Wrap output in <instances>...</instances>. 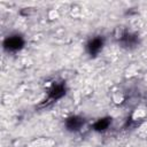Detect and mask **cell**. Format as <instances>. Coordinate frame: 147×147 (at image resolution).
<instances>
[{
    "mask_svg": "<svg viewBox=\"0 0 147 147\" xmlns=\"http://www.w3.org/2000/svg\"><path fill=\"white\" fill-rule=\"evenodd\" d=\"M142 116H145L144 109H137V110L134 111V114H133V118H134V119L140 118V117H142Z\"/></svg>",
    "mask_w": 147,
    "mask_h": 147,
    "instance_id": "obj_1",
    "label": "cell"
},
{
    "mask_svg": "<svg viewBox=\"0 0 147 147\" xmlns=\"http://www.w3.org/2000/svg\"><path fill=\"white\" fill-rule=\"evenodd\" d=\"M146 129H147V124H144L141 127H140V130H139V134L140 136H142V137H145V136H147V132H146Z\"/></svg>",
    "mask_w": 147,
    "mask_h": 147,
    "instance_id": "obj_2",
    "label": "cell"
}]
</instances>
